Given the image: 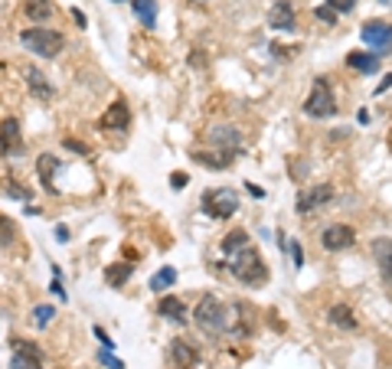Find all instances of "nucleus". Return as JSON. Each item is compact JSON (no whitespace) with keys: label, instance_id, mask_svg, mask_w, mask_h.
<instances>
[{"label":"nucleus","instance_id":"35","mask_svg":"<svg viewBox=\"0 0 392 369\" xmlns=\"http://www.w3.org/2000/svg\"><path fill=\"white\" fill-rule=\"evenodd\" d=\"M95 337H98V343H101V350H111V346H115V343H111V337L101 330V327H95Z\"/></svg>","mask_w":392,"mask_h":369},{"label":"nucleus","instance_id":"18","mask_svg":"<svg viewBox=\"0 0 392 369\" xmlns=\"http://www.w3.org/2000/svg\"><path fill=\"white\" fill-rule=\"evenodd\" d=\"M23 13L33 26H46L52 20L56 7H52V0H23Z\"/></svg>","mask_w":392,"mask_h":369},{"label":"nucleus","instance_id":"33","mask_svg":"<svg viewBox=\"0 0 392 369\" xmlns=\"http://www.w3.org/2000/svg\"><path fill=\"white\" fill-rule=\"evenodd\" d=\"M170 183H173V190H184V186L190 183V177H186L184 170H177V173H170Z\"/></svg>","mask_w":392,"mask_h":369},{"label":"nucleus","instance_id":"17","mask_svg":"<svg viewBox=\"0 0 392 369\" xmlns=\"http://www.w3.org/2000/svg\"><path fill=\"white\" fill-rule=\"evenodd\" d=\"M157 314L164 320H170V323H186V320H190V310H186V304L177 295H160Z\"/></svg>","mask_w":392,"mask_h":369},{"label":"nucleus","instance_id":"7","mask_svg":"<svg viewBox=\"0 0 392 369\" xmlns=\"http://www.w3.org/2000/svg\"><path fill=\"white\" fill-rule=\"evenodd\" d=\"M331 199H333V186L331 183H314V186H304V190L297 193L294 210H297V216H314V212H320Z\"/></svg>","mask_w":392,"mask_h":369},{"label":"nucleus","instance_id":"20","mask_svg":"<svg viewBox=\"0 0 392 369\" xmlns=\"http://www.w3.org/2000/svg\"><path fill=\"white\" fill-rule=\"evenodd\" d=\"M327 320H331L333 327H340V330H356V327H360V320H356L350 304H333V308L327 310Z\"/></svg>","mask_w":392,"mask_h":369},{"label":"nucleus","instance_id":"8","mask_svg":"<svg viewBox=\"0 0 392 369\" xmlns=\"http://www.w3.org/2000/svg\"><path fill=\"white\" fill-rule=\"evenodd\" d=\"M10 369H43V350L26 337L10 340Z\"/></svg>","mask_w":392,"mask_h":369},{"label":"nucleus","instance_id":"23","mask_svg":"<svg viewBox=\"0 0 392 369\" xmlns=\"http://www.w3.org/2000/svg\"><path fill=\"white\" fill-rule=\"evenodd\" d=\"M131 275H135V265H128V261H115V265L105 268V284H108V288H121Z\"/></svg>","mask_w":392,"mask_h":369},{"label":"nucleus","instance_id":"38","mask_svg":"<svg viewBox=\"0 0 392 369\" xmlns=\"http://www.w3.org/2000/svg\"><path fill=\"white\" fill-rule=\"evenodd\" d=\"M389 88H392V72L386 75V79H382L380 86H376V95H382V92H389Z\"/></svg>","mask_w":392,"mask_h":369},{"label":"nucleus","instance_id":"34","mask_svg":"<svg viewBox=\"0 0 392 369\" xmlns=\"http://www.w3.org/2000/svg\"><path fill=\"white\" fill-rule=\"evenodd\" d=\"M271 52H278V59H291L294 56L291 46H278V43H271Z\"/></svg>","mask_w":392,"mask_h":369},{"label":"nucleus","instance_id":"29","mask_svg":"<svg viewBox=\"0 0 392 369\" xmlns=\"http://www.w3.org/2000/svg\"><path fill=\"white\" fill-rule=\"evenodd\" d=\"M327 7H331L333 13H350L356 7V0H327Z\"/></svg>","mask_w":392,"mask_h":369},{"label":"nucleus","instance_id":"12","mask_svg":"<svg viewBox=\"0 0 392 369\" xmlns=\"http://www.w3.org/2000/svg\"><path fill=\"white\" fill-rule=\"evenodd\" d=\"M353 242H356L353 226H343V222L327 226V229L320 232V246L327 248V252H346V248H353Z\"/></svg>","mask_w":392,"mask_h":369},{"label":"nucleus","instance_id":"9","mask_svg":"<svg viewBox=\"0 0 392 369\" xmlns=\"http://www.w3.org/2000/svg\"><path fill=\"white\" fill-rule=\"evenodd\" d=\"M360 37H363V43H366L380 59L386 52H392V23H386V20H369V23H363Z\"/></svg>","mask_w":392,"mask_h":369},{"label":"nucleus","instance_id":"36","mask_svg":"<svg viewBox=\"0 0 392 369\" xmlns=\"http://www.w3.org/2000/svg\"><path fill=\"white\" fill-rule=\"evenodd\" d=\"M69 239H72V232H69V226H56V242H69Z\"/></svg>","mask_w":392,"mask_h":369},{"label":"nucleus","instance_id":"16","mask_svg":"<svg viewBox=\"0 0 392 369\" xmlns=\"http://www.w3.org/2000/svg\"><path fill=\"white\" fill-rule=\"evenodd\" d=\"M23 79H26V88H30V95L39 101H52V95H56V88H52V82H49L46 75L39 72L37 66H23Z\"/></svg>","mask_w":392,"mask_h":369},{"label":"nucleus","instance_id":"41","mask_svg":"<svg viewBox=\"0 0 392 369\" xmlns=\"http://www.w3.org/2000/svg\"><path fill=\"white\" fill-rule=\"evenodd\" d=\"M111 3H118V0H111Z\"/></svg>","mask_w":392,"mask_h":369},{"label":"nucleus","instance_id":"32","mask_svg":"<svg viewBox=\"0 0 392 369\" xmlns=\"http://www.w3.org/2000/svg\"><path fill=\"white\" fill-rule=\"evenodd\" d=\"M291 259H294V268H301L304 265V248H301V242H291Z\"/></svg>","mask_w":392,"mask_h":369},{"label":"nucleus","instance_id":"5","mask_svg":"<svg viewBox=\"0 0 392 369\" xmlns=\"http://www.w3.org/2000/svg\"><path fill=\"white\" fill-rule=\"evenodd\" d=\"M203 212L209 219H229L233 212H239V193L229 186H216L203 193Z\"/></svg>","mask_w":392,"mask_h":369},{"label":"nucleus","instance_id":"13","mask_svg":"<svg viewBox=\"0 0 392 369\" xmlns=\"http://www.w3.org/2000/svg\"><path fill=\"white\" fill-rule=\"evenodd\" d=\"M62 170V160L56 154H39L37 157V177L39 186L46 190L49 197H59V186H56V173Z\"/></svg>","mask_w":392,"mask_h":369},{"label":"nucleus","instance_id":"24","mask_svg":"<svg viewBox=\"0 0 392 369\" xmlns=\"http://www.w3.org/2000/svg\"><path fill=\"white\" fill-rule=\"evenodd\" d=\"M173 284H177V268H173V265H164V268H160L157 275L150 278V291L164 295V291H167V288H173Z\"/></svg>","mask_w":392,"mask_h":369},{"label":"nucleus","instance_id":"30","mask_svg":"<svg viewBox=\"0 0 392 369\" xmlns=\"http://www.w3.org/2000/svg\"><path fill=\"white\" fill-rule=\"evenodd\" d=\"M98 363H105L108 369H124L121 359H115V357H111V350H101V353H98Z\"/></svg>","mask_w":392,"mask_h":369},{"label":"nucleus","instance_id":"3","mask_svg":"<svg viewBox=\"0 0 392 369\" xmlns=\"http://www.w3.org/2000/svg\"><path fill=\"white\" fill-rule=\"evenodd\" d=\"M193 320L203 333L222 337V333H229V304H222L216 295H203L193 310Z\"/></svg>","mask_w":392,"mask_h":369},{"label":"nucleus","instance_id":"27","mask_svg":"<svg viewBox=\"0 0 392 369\" xmlns=\"http://www.w3.org/2000/svg\"><path fill=\"white\" fill-rule=\"evenodd\" d=\"M3 193H7V197L10 199H20V203H30V199H33V190H30V186H23L20 183V180H7V190H3Z\"/></svg>","mask_w":392,"mask_h":369},{"label":"nucleus","instance_id":"39","mask_svg":"<svg viewBox=\"0 0 392 369\" xmlns=\"http://www.w3.org/2000/svg\"><path fill=\"white\" fill-rule=\"evenodd\" d=\"M72 20H75V26H82V30L88 26V20H86V13L82 10H72Z\"/></svg>","mask_w":392,"mask_h":369},{"label":"nucleus","instance_id":"1","mask_svg":"<svg viewBox=\"0 0 392 369\" xmlns=\"http://www.w3.org/2000/svg\"><path fill=\"white\" fill-rule=\"evenodd\" d=\"M222 259H226L229 275L245 288H258V284L268 281V265L258 255V248L248 242L245 229H233L222 239Z\"/></svg>","mask_w":392,"mask_h":369},{"label":"nucleus","instance_id":"28","mask_svg":"<svg viewBox=\"0 0 392 369\" xmlns=\"http://www.w3.org/2000/svg\"><path fill=\"white\" fill-rule=\"evenodd\" d=\"M62 148L72 150V154H79V157H88V154H92V148L82 144V141H75V137H62Z\"/></svg>","mask_w":392,"mask_h":369},{"label":"nucleus","instance_id":"2","mask_svg":"<svg viewBox=\"0 0 392 369\" xmlns=\"http://www.w3.org/2000/svg\"><path fill=\"white\" fill-rule=\"evenodd\" d=\"M20 46L39 59H56L66 46V37L52 26H26V30H20Z\"/></svg>","mask_w":392,"mask_h":369},{"label":"nucleus","instance_id":"40","mask_svg":"<svg viewBox=\"0 0 392 369\" xmlns=\"http://www.w3.org/2000/svg\"><path fill=\"white\" fill-rule=\"evenodd\" d=\"M248 193H252V197H258V199L265 197V190H262V186H255V183H248Z\"/></svg>","mask_w":392,"mask_h":369},{"label":"nucleus","instance_id":"6","mask_svg":"<svg viewBox=\"0 0 392 369\" xmlns=\"http://www.w3.org/2000/svg\"><path fill=\"white\" fill-rule=\"evenodd\" d=\"M333 111H337V99H333L327 79H314V88L304 99V114L307 118H331Z\"/></svg>","mask_w":392,"mask_h":369},{"label":"nucleus","instance_id":"26","mask_svg":"<svg viewBox=\"0 0 392 369\" xmlns=\"http://www.w3.org/2000/svg\"><path fill=\"white\" fill-rule=\"evenodd\" d=\"M52 317H56L52 304H37V308L30 310V320H33V327H39V330H46L49 323H52Z\"/></svg>","mask_w":392,"mask_h":369},{"label":"nucleus","instance_id":"10","mask_svg":"<svg viewBox=\"0 0 392 369\" xmlns=\"http://www.w3.org/2000/svg\"><path fill=\"white\" fill-rule=\"evenodd\" d=\"M23 154V131L17 118H0V157H20Z\"/></svg>","mask_w":392,"mask_h":369},{"label":"nucleus","instance_id":"4","mask_svg":"<svg viewBox=\"0 0 392 369\" xmlns=\"http://www.w3.org/2000/svg\"><path fill=\"white\" fill-rule=\"evenodd\" d=\"M206 141L213 144V154L226 157L229 163H235V157L242 154V131L233 124H219V128H209Z\"/></svg>","mask_w":392,"mask_h":369},{"label":"nucleus","instance_id":"21","mask_svg":"<svg viewBox=\"0 0 392 369\" xmlns=\"http://www.w3.org/2000/svg\"><path fill=\"white\" fill-rule=\"evenodd\" d=\"M346 66L363 75H373V72H380V56H376V52H350V56H346Z\"/></svg>","mask_w":392,"mask_h":369},{"label":"nucleus","instance_id":"31","mask_svg":"<svg viewBox=\"0 0 392 369\" xmlns=\"http://www.w3.org/2000/svg\"><path fill=\"white\" fill-rule=\"evenodd\" d=\"M314 17H317V20H324V23H327V26H333V23H337V13H333L331 7H317V10H314Z\"/></svg>","mask_w":392,"mask_h":369},{"label":"nucleus","instance_id":"14","mask_svg":"<svg viewBox=\"0 0 392 369\" xmlns=\"http://www.w3.org/2000/svg\"><path fill=\"white\" fill-rule=\"evenodd\" d=\"M268 26L278 33H294L297 30V13H294L291 0H275L268 10Z\"/></svg>","mask_w":392,"mask_h":369},{"label":"nucleus","instance_id":"11","mask_svg":"<svg viewBox=\"0 0 392 369\" xmlns=\"http://www.w3.org/2000/svg\"><path fill=\"white\" fill-rule=\"evenodd\" d=\"M98 128H101V131H115V134H124V131L131 128V108H128V101H124V99L111 101L108 108H105V114H101Z\"/></svg>","mask_w":392,"mask_h":369},{"label":"nucleus","instance_id":"25","mask_svg":"<svg viewBox=\"0 0 392 369\" xmlns=\"http://www.w3.org/2000/svg\"><path fill=\"white\" fill-rule=\"evenodd\" d=\"M17 239H20L17 222H13L10 216H3V212H0V248H13V246H17Z\"/></svg>","mask_w":392,"mask_h":369},{"label":"nucleus","instance_id":"22","mask_svg":"<svg viewBox=\"0 0 392 369\" xmlns=\"http://www.w3.org/2000/svg\"><path fill=\"white\" fill-rule=\"evenodd\" d=\"M131 7H135V17L144 23V30L157 26V0H131Z\"/></svg>","mask_w":392,"mask_h":369},{"label":"nucleus","instance_id":"15","mask_svg":"<svg viewBox=\"0 0 392 369\" xmlns=\"http://www.w3.org/2000/svg\"><path fill=\"white\" fill-rule=\"evenodd\" d=\"M170 359H173V369H199V350L190 340H184V337L170 340Z\"/></svg>","mask_w":392,"mask_h":369},{"label":"nucleus","instance_id":"19","mask_svg":"<svg viewBox=\"0 0 392 369\" xmlns=\"http://www.w3.org/2000/svg\"><path fill=\"white\" fill-rule=\"evenodd\" d=\"M373 259H376L380 275L392 284V239H376L373 242Z\"/></svg>","mask_w":392,"mask_h":369},{"label":"nucleus","instance_id":"37","mask_svg":"<svg viewBox=\"0 0 392 369\" xmlns=\"http://www.w3.org/2000/svg\"><path fill=\"white\" fill-rule=\"evenodd\" d=\"M49 291H52L56 297H62V301H66V288H62V278H52V284H49Z\"/></svg>","mask_w":392,"mask_h":369}]
</instances>
